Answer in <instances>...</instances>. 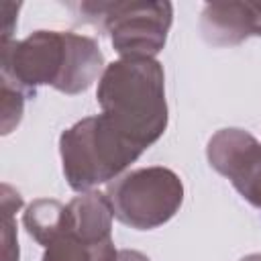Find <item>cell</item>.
I'll use <instances>...</instances> for the list:
<instances>
[{
	"label": "cell",
	"instance_id": "obj_5",
	"mask_svg": "<svg viewBox=\"0 0 261 261\" xmlns=\"http://www.w3.org/2000/svg\"><path fill=\"white\" fill-rule=\"evenodd\" d=\"M112 214L135 230H153L169 222L184 204L181 177L163 165L122 173L106 188Z\"/></svg>",
	"mask_w": 261,
	"mask_h": 261
},
{
	"label": "cell",
	"instance_id": "obj_12",
	"mask_svg": "<svg viewBox=\"0 0 261 261\" xmlns=\"http://www.w3.org/2000/svg\"><path fill=\"white\" fill-rule=\"evenodd\" d=\"M20 4L14 2H2V14H4V27H2V43L12 41V31L16 24V14H18Z\"/></svg>",
	"mask_w": 261,
	"mask_h": 261
},
{
	"label": "cell",
	"instance_id": "obj_14",
	"mask_svg": "<svg viewBox=\"0 0 261 261\" xmlns=\"http://www.w3.org/2000/svg\"><path fill=\"white\" fill-rule=\"evenodd\" d=\"M255 14V37H261V2H251Z\"/></svg>",
	"mask_w": 261,
	"mask_h": 261
},
{
	"label": "cell",
	"instance_id": "obj_11",
	"mask_svg": "<svg viewBox=\"0 0 261 261\" xmlns=\"http://www.w3.org/2000/svg\"><path fill=\"white\" fill-rule=\"evenodd\" d=\"M27 96L2 82V135L12 133V128L20 122L22 110H24Z\"/></svg>",
	"mask_w": 261,
	"mask_h": 261
},
{
	"label": "cell",
	"instance_id": "obj_7",
	"mask_svg": "<svg viewBox=\"0 0 261 261\" xmlns=\"http://www.w3.org/2000/svg\"><path fill=\"white\" fill-rule=\"evenodd\" d=\"M200 33L214 47L239 45L255 35L251 2H212L200 14Z\"/></svg>",
	"mask_w": 261,
	"mask_h": 261
},
{
	"label": "cell",
	"instance_id": "obj_15",
	"mask_svg": "<svg viewBox=\"0 0 261 261\" xmlns=\"http://www.w3.org/2000/svg\"><path fill=\"white\" fill-rule=\"evenodd\" d=\"M241 261H261V253H251V255H245Z\"/></svg>",
	"mask_w": 261,
	"mask_h": 261
},
{
	"label": "cell",
	"instance_id": "obj_13",
	"mask_svg": "<svg viewBox=\"0 0 261 261\" xmlns=\"http://www.w3.org/2000/svg\"><path fill=\"white\" fill-rule=\"evenodd\" d=\"M116 261H151V259L145 253H141V251L122 249V251H118V259Z\"/></svg>",
	"mask_w": 261,
	"mask_h": 261
},
{
	"label": "cell",
	"instance_id": "obj_8",
	"mask_svg": "<svg viewBox=\"0 0 261 261\" xmlns=\"http://www.w3.org/2000/svg\"><path fill=\"white\" fill-rule=\"evenodd\" d=\"M67 212V210H65ZM118 251L114 241H90L63 226L59 234L45 247L41 261H116Z\"/></svg>",
	"mask_w": 261,
	"mask_h": 261
},
{
	"label": "cell",
	"instance_id": "obj_9",
	"mask_svg": "<svg viewBox=\"0 0 261 261\" xmlns=\"http://www.w3.org/2000/svg\"><path fill=\"white\" fill-rule=\"evenodd\" d=\"M67 204L53 198H37L22 212V226L45 249L61 230Z\"/></svg>",
	"mask_w": 261,
	"mask_h": 261
},
{
	"label": "cell",
	"instance_id": "obj_6",
	"mask_svg": "<svg viewBox=\"0 0 261 261\" xmlns=\"http://www.w3.org/2000/svg\"><path fill=\"white\" fill-rule=\"evenodd\" d=\"M206 157L214 171L224 175L251 206L261 210V141L245 128H220L208 139Z\"/></svg>",
	"mask_w": 261,
	"mask_h": 261
},
{
	"label": "cell",
	"instance_id": "obj_2",
	"mask_svg": "<svg viewBox=\"0 0 261 261\" xmlns=\"http://www.w3.org/2000/svg\"><path fill=\"white\" fill-rule=\"evenodd\" d=\"M96 100L128 139L143 149L157 143L167 128L163 65L151 57H120L98 80Z\"/></svg>",
	"mask_w": 261,
	"mask_h": 261
},
{
	"label": "cell",
	"instance_id": "obj_3",
	"mask_svg": "<svg viewBox=\"0 0 261 261\" xmlns=\"http://www.w3.org/2000/svg\"><path fill=\"white\" fill-rule=\"evenodd\" d=\"M143 151L102 112L77 120L59 137L63 175L80 194L118 179Z\"/></svg>",
	"mask_w": 261,
	"mask_h": 261
},
{
	"label": "cell",
	"instance_id": "obj_1",
	"mask_svg": "<svg viewBox=\"0 0 261 261\" xmlns=\"http://www.w3.org/2000/svg\"><path fill=\"white\" fill-rule=\"evenodd\" d=\"M2 82L27 98L51 86L75 96L86 92L104 71V55L96 39L71 31H35L20 41L2 43Z\"/></svg>",
	"mask_w": 261,
	"mask_h": 261
},
{
	"label": "cell",
	"instance_id": "obj_10",
	"mask_svg": "<svg viewBox=\"0 0 261 261\" xmlns=\"http://www.w3.org/2000/svg\"><path fill=\"white\" fill-rule=\"evenodd\" d=\"M22 206V196L8 184H2V241H4V261H18V241L14 212Z\"/></svg>",
	"mask_w": 261,
	"mask_h": 261
},
{
	"label": "cell",
	"instance_id": "obj_4",
	"mask_svg": "<svg viewBox=\"0 0 261 261\" xmlns=\"http://www.w3.org/2000/svg\"><path fill=\"white\" fill-rule=\"evenodd\" d=\"M84 20L104 29L120 57H151L163 51L173 22L167 0L141 2H82Z\"/></svg>",
	"mask_w": 261,
	"mask_h": 261
}]
</instances>
